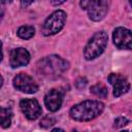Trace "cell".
I'll return each mask as SVG.
<instances>
[{"instance_id": "8", "label": "cell", "mask_w": 132, "mask_h": 132, "mask_svg": "<svg viewBox=\"0 0 132 132\" xmlns=\"http://www.w3.org/2000/svg\"><path fill=\"white\" fill-rule=\"evenodd\" d=\"M20 107L25 117L29 120H36L41 114V106L36 99H23L20 102Z\"/></svg>"}, {"instance_id": "1", "label": "cell", "mask_w": 132, "mask_h": 132, "mask_svg": "<svg viewBox=\"0 0 132 132\" xmlns=\"http://www.w3.org/2000/svg\"><path fill=\"white\" fill-rule=\"evenodd\" d=\"M37 72L46 78H57L68 68V62L57 55L42 58L36 64Z\"/></svg>"}, {"instance_id": "15", "label": "cell", "mask_w": 132, "mask_h": 132, "mask_svg": "<svg viewBox=\"0 0 132 132\" xmlns=\"http://www.w3.org/2000/svg\"><path fill=\"white\" fill-rule=\"evenodd\" d=\"M54 124H55V119H54L53 117H51V116L44 117V118L41 120V122H40V126H41L42 128H50V127L53 126Z\"/></svg>"}, {"instance_id": "9", "label": "cell", "mask_w": 132, "mask_h": 132, "mask_svg": "<svg viewBox=\"0 0 132 132\" xmlns=\"http://www.w3.org/2000/svg\"><path fill=\"white\" fill-rule=\"evenodd\" d=\"M108 81L113 87V96L114 97H120L121 95L127 93L130 89V84L121 74L111 73L108 76Z\"/></svg>"}, {"instance_id": "22", "label": "cell", "mask_w": 132, "mask_h": 132, "mask_svg": "<svg viewBox=\"0 0 132 132\" xmlns=\"http://www.w3.org/2000/svg\"><path fill=\"white\" fill-rule=\"evenodd\" d=\"M2 3H5V4H7V3H11L12 2V0H0Z\"/></svg>"}, {"instance_id": "2", "label": "cell", "mask_w": 132, "mask_h": 132, "mask_svg": "<svg viewBox=\"0 0 132 132\" xmlns=\"http://www.w3.org/2000/svg\"><path fill=\"white\" fill-rule=\"evenodd\" d=\"M104 104L96 100H87L74 105L70 109V117L79 122H87L97 118L102 113Z\"/></svg>"}, {"instance_id": "21", "label": "cell", "mask_w": 132, "mask_h": 132, "mask_svg": "<svg viewBox=\"0 0 132 132\" xmlns=\"http://www.w3.org/2000/svg\"><path fill=\"white\" fill-rule=\"evenodd\" d=\"M3 58V55H2V42L0 41V61L2 60Z\"/></svg>"}, {"instance_id": "12", "label": "cell", "mask_w": 132, "mask_h": 132, "mask_svg": "<svg viewBox=\"0 0 132 132\" xmlns=\"http://www.w3.org/2000/svg\"><path fill=\"white\" fill-rule=\"evenodd\" d=\"M12 112L8 108L0 107V126L2 128H8L11 124Z\"/></svg>"}, {"instance_id": "23", "label": "cell", "mask_w": 132, "mask_h": 132, "mask_svg": "<svg viewBox=\"0 0 132 132\" xmlns=\"http://www.w3.org/2000/svg\"><path fill=\"white\" fill-rule=\"evenodd\" d=\"M57 131H63V129H60V128H56V129H53V132H57Z\"/></svg>"}, {"instance_id": "5", "label": "cell", "mask_w": 132, "mask_h": 132, "mask_svg": "<svg viewBox=\"0 0 132 132\" xmlns=\"http://www.w3.org/2000/svg\"><path fill=\"white\" fill-rule=\"evenodd\" d=\"M89 18L92 21H101L108 9V0H88L87 8Z\"/></svg>"}, {"instance_id": "10", "label": "cell", "mask_w": 132, "mask_h": 132, "mask_svg": "<svg viewBox=\"0 0 132 132\" xmlns=\"http://www.w3.org/2000/svg\"><path fill=\"white\" fill-rule=\"evenodd\" d=\"M30 61V54L26 48L19 47L14 48L10 53V66L12 68H18L25 66Z\"/></svg>"}, {"instance_id": "24", "label": "cell", "mask_w": 132, "mask_h": 132, "mask_svg": "<svg viewBox=\"0 0 132 132\" xmlns=\"http://www.w3.org/2000/svg\"><path fill=\"white\" fill-rule=\"evenodd\" d=\"M2 82H3V78H2V76L0 75V88H1V86H2Z\"/></svg>"}, {"instance_id": "14", "label": "cell", "mask_w": 132, "mask_h": 132, "mask_svg": "<svg viewBox=\"0 0 132 132\" xmlns=\"http://www.w3.org/2000/svg\"><path fill=\"white\" fill-rule=\"evenodd\" d=\"M91 92L100 98H105L107 96V89L102 84H96L93 87H91Z\"/></svg>"}, {"instance_id": "7", "label": "cell", "mask_w": 132, "mask_h": 132, "mask_svg": "<svg viewBox=\"0 0 132 132\" xmlns=\"http://www.w3.org/2000/svg\"><path fill=\"white\" fill-rule=\"evenodd\" d=\"M113 43L121 50H131L132 46V35L131 31L127 28L119 27L113 31Z\"/></svg>"}, {"instance_id": "6", "label": "cell", "mask_w": 132, "mask_h": 132, "mask_svg": "<svg viewBox=\"0 0 132 132\" xmlns=\"http://www.w3.org/2000/svg\"><path fill=\"white\" fill-rule=\"evenodd\" d=\"M13 87L24 93L33 94L38 91V86L34 81V79L25 73H20L13 77Z\"/></svg>"}, {"instance_id": "20", "label": "cell", "mask_w": 132, "mask_h": 132, "mask_svg": "<svg viewBox=\"0 0 132 132\" xmlns=\"http://www.w3.org/2000/svg\"><path fill=\"white\" fill-rule=\"evenodd\" d=\"M3 3L0 1V21H1V19H2V16H3V14H4V8H3V5H2Z\"/></svg>"}, {"instance_id": "11", "label": "cell", "mask_w": 132, "mask_h": 132, "mask_svg": "<svg viewBox=\"0 0 132 132\" xmlns=\"http://www.w3.org/2000/svg\"><path fill=\"white\" fill-rule=\"evenodd\" d=\"M63 101V93L58 89L51 90L44 97V104L46 108L51 111H57Z\"/></svg>"}, {"instance_id": "4", "label": "cell", "mask_w": 132, "mask_h": 132, "mask_svg": "<svg viewBox=\"0 0 132 132\" xmlns=\"http://www.w3.org/2000/svg\"><path fill=\"white\" fill-rule=\"evenodd\" d=\"M66 21V13L63 10H56L44 22L42 27V33L45 36L54 35L58 33L64 26Z\"/></svg>"}, {"instance_id": "13", "label": "cell", "mask_w": 132, "mask_h": 132, "mask_svg": "<svg viewBox=\"0 0 132 132\" xmlns=\"http://www.w3.org/2000/svg\"><path fill=\"white\" fill-rule=\"evenodd\" d=\"M18 36L22 39H30L35 34V29L32 26H22L18 30Z\"/></svg>"}, {"instance_id": "18", "label": "cell", "mask_w": 132, "mask_h": 132, "mask_svg": "<svg viewBox=\"0 0 132 132\" xmlns=\"http://www.w3.org/2000/svg\"><path fill=\"white\" fill-rule=\"evenodd\" d=\"M33 1H34V0H21V4H22L23 7H26V6L30 5Z\"/></svg>"}, {"instance_id": "3", "label": "cell", "mask_w": 132, "mask_h": 132, "mask_svg": "<svg viewBox=\"0 0 132 132\" xmlns=\"http://www.w3.org/2000/svg\"><path fill=\"white\" fill-rule=\"evenodd\" d=\"M107 34L103 31L97 32L87 43L85 51H84V56L86 60H93L100 56L103 51L106 47L107 44Z\"/></svg>"}, {"instance_id": "17", "label": "cell", "mask_w": 132, "mask_h": 132, "mask_svg": "<svg viewBox=\"0 0 132 132\" xmlns=\"http://www.w3.org/2000/svg\"><path fill=\"white\" fill-rule=\"evenodd\" d=\"M75 85H76V87H77L78 89H82V88H85L86 85H87V79L80 77V78H78V79L76 80V84H75Z\"/></svg>"}, {"instance_id": "16", "label": "cell", "mask_w": 132, "mask_h": 132, "mask_svg": "<svg viewBox=\"0 0 132 132\" xmlns=\"http://www.w3.org/2000/svg\"><path fill=\"white\" fill-rule=\"evenodd\" d=\"M128 124V120L126 119V118H124V117H119V118H117L116 119V121H114V128H122V127H124V126H126Z\"/></svg>"}, {"instance_id": "19", "label": "cell", "mask_w": 132, "mask_h": 132, "mask_svg": "<svg viewBox=\"0 0 132 132\" xmlns=\"http://www.w3.org/2000/svg\"><path fill=\"white\" fill-rule=\"evenodd\" d=\"M66 0H51V3L53 5H60L62 3H64Z\"/></svg>"}]
</instances>
